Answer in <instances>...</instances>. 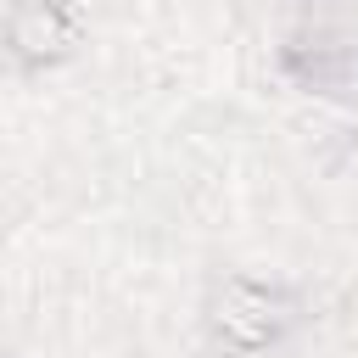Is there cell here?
<instances>
[{
  "label": "cell",
  "mask_w": 358,
  "mask_h": 358,
  "mask_svg": "<svg viewBox=\"0 0 358 358\" xmlns=\"http://www.w3.org/2000/svg\"><path fill=\"white\" fill-rule=\"evenodd\" d=\"M11 45H22L28 56H56L73 45V22L50 6V0H28L11 22Z\"/></svg>",
  "instance_id": "6da1fadb"
},
{
  "label": "cell",
  "mask_w": 358,
  "mask_h": 358,
  "mask_svg": "<svg viewBox=\"0 0 358 358\" xmlns=\"http://www.w3.org/2000/svg\"><path fill=\"white\" fill-rule=\"evenodd\" d=\"M218 324H224L241 347H257V341H268V330H274V302H268L263 291H252V285H229Z\"/></svg>",
  "instance_id": "7a4b0ae2"
}]
</instances>
